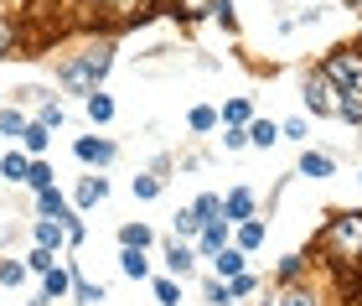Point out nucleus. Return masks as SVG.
<instances>
[{
  "label": "nucleus",
  "instance_id": "1",
  "mask_svg": "<svg viewBox=\"0 0 362 306\" xmlns=\"http://www.w3.org/2000/svg\"><path fill=\"white\" fill-rule=\"evenodd\" d=\"M109 68H114V37H88L78 52H68L57 62V89L88 99V94L109 78Z\"/></svg>",
  "mask_w": 362,
  "mask_h": 306
},
{
  "label": "nucleus",
  "instance_id": "2",
  "mask_svg": "<svg viewBox=\"0 0 362 306\" xmlns=\"http://www.w3.org/2000/svg\"><path fill=\"white\" fill-rule=\"evenodd\" d=\"M310 260L341 265V260H362V213L357 208H332L321 223V234L310 239Z\"/></svg>",
  "mask_w": 362,
  "mask_h": 306
},
{
  "label": "nucleus",
  "instance_id": "3",
  "mask_svg": "<svg viewBox=\"0 0 362 306\" xmlns=\"http://www.w3.org/2000/svg\"><path fill=\"white\" fill-rule=\"evenodd\" d=\"M321 73L332 78L341 94H362V42H337V47H326Z\"/></svg>",
  "mask_w": 362,
  "mask_h": 306
},
{
  "label": "nucleus",
  "instance_id": "4",
  "mask_svg": "<svg viewBox=\"0 0 362 306\" xmlns=\"http://www.w3.org/2000/svg\"><path fill=\"white\" fill-rule=\"evenodd\" d=\"M300 94H305V109H310V115H321V120H337V115H341V89L321 73V62L300 73Z\"/></svg>",
  "mask_w": 362,
  "mask_h": 306
},
{
  "label": "nucleus",
  "instance_id": "5",
  "mask_svg": "<svg viewBox=\"0 0 362 306\" xmlns=\"http://www.w3.org/2000/svg\"><path fill=\"white\" fill-rule=\"evenodd\" d=\"M212 6H218V0H156V11H160V16H171L176 26H197V21H207Z\"/></svg>",
  "mask_w": 362,
  "mask_h": 306
},
{
  "label": "nucleus",
  "instance_id": "6",
  "mask_svg": "<svg viewBox=\"0 0 362 306\" xmlns=\"http://www.w3.org/2000/svg\"><path fill=\"white\" fill-rule=\"evenodd\" d=\"M73 156L83 161V166H109V161L119 156V146H114L109 135H78L73 140Z\"/></svg>",
  "mask_w": 362,
  "mask_h": 306
},
{
  "label": "nucleus",
  "instance_id": "7",
  "mask_svg": "<svg viewBox=\"0 0 362 306\" xmlns=\"http://www.w3.org/2000/svg\"><path fill=\"white\" fill-rule=\"evenodd\" d=\"M197 244H187V239H171L166 244V276H176V280H192L197 276Z\"/></svg>",
  "mask_w": 362,
  "mask_h": 306
},
{
  "label": "nucleus",
  "instance_id": "8",
  "mask_svg": "<svg viewBox=\"0 0 362 306\" xmlns=\"http://www.w3.org/2000/svg\"><path fill=\"white\" fill-rule=\"evenodd\" d=\"M295 176H305V182H326V176H337V156L300 146V166H295Z\"/></svg>",
  "mask_w": 362,
  "mask_h": 306
},
{
  "label": "nucleus",
  "instance_id": "9",
  "mask_svg": "<svg viewBox=\"0 0 362 306\" xmlns=\"http://www.w3.org/2000/svg\"><path fill=\"white\" fill-rule=\"evenodd\" d=\"M223 244H233V223H228V218H207L202 234H197V254H202V260H212Z\"/></svg>",
  "mask_w": 362,
  "mask_h": 306
},
{
  "label": "nucleus",
  "instance_id": "10",
  "mask_svg": "<svg viewBox=\"0 0 362 306\" xmlns=\"http://www.w3.org/2000/svg\"><path fill=\"white\" fill-rule=\"evenodd\" d=\"M223 218H228V223L259 218V198H254V187H233V192H223Z\"/></svg>",
  "mask_w": 362,
  "mask_h": 306
},
{
  "label": "nucleus",
  "instance_id": "11",
  "mask_svg": "<svg viewBox=\"0 0 362 306\" xmlns=\"http://www.w3.org/2000/svg\"><path fill=\"white\" fill-rule=\"evenodd\" d=\"M109 198V176H78V187H73V208H78V213H88V208H98V203H104Z\"/></svg>",
  "mask_w": 362,
  "mask_h": 306
},
{
  "label": "nucleus",
  "instance_id": "12",
  "mask_svg": "<svg viewBox=\"0 0 362 306\" xmlns=\"http://www.w3.org/2000/svg\"><path fill=\"white\" fill-rule=\"evenodd\" d=\"M31 239H37V244H47V249H62V244H68V223L37 213V218H31Z\"/></svg>",
  "mask_w": 362,
  "mask_h": 306
},
{
  "label": "nucleus",
  "instance_id": "13",
  "mask_svg": "<svg viewBox=\"0 0 362 306\" xmlns=\"http://www.w3.org/2000/svg\"><path fill=\"white\" fill-rule=\"evenodd\" d=\"M310 265H316V260H310V249H305V254L295 249V254H285V260H279L274 280H279V285H300V280H310Z\"/></svg>",
  "mask_w": 362,
  "mask_h": 306
},
{
  "label": "nucleus",
  "instance_id": "14",
  "mask_svg": "<svg viewBox=\"0 0 362 306\" xmlns=\"http://www.w3.org/2000/svg\"><path fill=\"white\" fill-rule=\"evenodd\" d=\"M243 270H249V254H243L238 244H223L218 254H212V276L233 280V276H243Z\"/></svg>",
  "mask_w": 362,
  "mask_h": 306
},
{
  "label": "nucleus",
  "instance_id": "15",
  "mask_svg": "<svg viewBox=\"0 0 362 306\" xmlns=\"http://www.w3.org/2000/svg\"><path fill=\"white\" fill-rule=\"evenodd\" d=\"M42 296H47V301L73 296V260H68V265H52V270L42 276Z\"/></svg>",
  "mask_w": 362,
  "mask_h": 306
},
{
  "label": "nucleus",
  "instance_id": "16",
  "mask_svg": "<svg viewBox=\"0 0 362 306\" xmlns=\"http://www.w3.org/2000/svg\"><path fill=\"white\" fill-rule=\"evenodd\" d=\"M274 306H326V296H321L310 280H300V285H279Z\"/></svg>",
  "mask_w": 362,
  "mask_h": 306
},
{
  "label": "nucleus",
  "instance_id": "17",
  "mask_svg": "<svg viewBox=\"0 0 362 306\" xmlns=\"http://www.w3.org/2000/svg\"><path fill=\"white\" fill-rule=\"evenodd\" d=\"M119 270H124V280H151V249L119 244Z\"/></svg>",
  "mask_w": 362,
  "mask_h": 306
},
{
  "label": "nucleus",
  "instance_id": "18",
  "mask_svg": "<svg viewBox=\"0 0 362 306\" xmlns=\"http://www.w3.org/2000/svg\"><path fill=\"white\" fill-rule=\"evenodd\" d=\"M233 229H238V234H233V244H238L243 254H254L259 244H264V234H269V223H264V218H243V223H233Z\"/></svg>",
  "mask_w": 362,
  "mask_h": 306
},
{
  "label": "nucleus",
  "instance_id": "19",
  "mask_svg": "<svg viewBox=\"0 0 362 306\" xmlns=\"http://www.w3.org/2000/svg\"><path fill=\"white\" fill-rule=\"evenodd\" d=\"M47 146H52V125L26 120V130H21V151H26V156H47Z\"/></svg>",
  "mask_w": 362,
  "mask_h": 306
},
{
  "label": "nucleus",
  "instance_id": "20",
  "mask_svg": "<svg viewBox=\"0 0 362 306\" xmlns=\"http://www.w3.org/2000/svg\"><path fill=\"white\" fill-rule=\"evenodd\" d=\"M26 171H31V156H26V151H6V156H0V182H16V187H21Z\"/></svg>",
  "mask_w": 362,
  "mask_h": 306
},
{
  "label": "nucleus",
  "instance_id": "21",
  "mask_svg": "<svg viewBox=\"0 0 362 306\" xmlns=\"http://www.w3.org/2000/svg\"><path fill=\"white\" fill-rule=\"evenodd\" d=\"M129 192H135L140 203H156L160 192H166V176H160V171H140L135 182H129Z\"/></svg>",
  "mask_w": 362,
  "mask_h": 306
},
{
  "label": "nucleus",
  "instance_id": "22",
  "mask_svg": "<svg viewBox=\"0 0 362 306\" xmlns=\"http://www.w3.org/2000/svg\"><path fill=\"white\" fill-rule=\"evenodd\" d=\"M37 213H47V218H68V213H73V208H68V198L57 192V182L37 192Z\"/></svg>",
  "mask_w": 362,
  "mask_h": 306
},
{
  "label": "nucleus",
  "instance_id": "23",
  "mask_svg": "<svg viewBox=\"0 0 362 306\" xmlns=\"http://www.w3.org/2000/svg\"><path fill=\"white\" fill-rule=\"evenodd\" d=\"M171 234H176V239H187V244H197V234H202V218H197V208H176Z\"/></svg>",
  "mask_w": 362,
  "mask_h": 306
},
{
  "label": "nucleus",
  "instance_id": "24",
  "mask_svg": "<svg viewBox=\"0 0 362 306\" xmlns=\"http://www.w3.org/2000/svg\"><path fill=\"white\" fill-rule=\"evenodd\" d=\"M249 146H259V151H269V146H279V125L274 120H249Z\"/></svg>",
  "mask_w": 362,
  "mask_h": 306
},
{
  "label": "nucleus",
  "instance_id": "25",
  "mask_svg": "<svg viewBox=\"0 0 362 306\" xmlns=\"http://www.w3.org/2000/svg\"><path fill=\"white\" fill-rule=\"evenodd\" d=\"M52 182H57L52 161H47V156H31V171H26V182H21V187H31V192H42V187H52Z\"/></svg>",
  "mask_w": 362,
  "mask_h": 306
},
{
  "label": "nucleus",
  "instance_id": "26",
  "mask_svg": "<svg viewBox=\"0 0 362 306\" xmlns=\"http://www.w3.org/2000/svg\"><path fill=\"white\" fill-rule=\"evenodd\" d=\"M73 301H78V306H93V301H104V285H93V280H88L78 265H73Z\"/></svg>",
  "mask_w": 362,
  "mask_h": 306
},
{
  "label": "nucleus",
  "instance_id": "27",
  "mask_svg": "<svg viewBox=\"0 0 362 306\" xmlns=\"http://www.w3.org/2000/svg\"><path fill=\"white\" fill-rule=\"evenodd\" d=\"M83 109H88V120H93V125H109V120H114V99H109L104 89H93L88 99H83Z\"/></svg>",
  "mask_w": 362,
  "mask_h": 306
},
{
  "label": "nucleus",
  "instance_id": "28",
  "mask_svg": "<svg viewBox=\"0 0 362 306\" xmlns=\"http://www.w3.org/2000/svg\"><path fill=\"white\" fill-rule=\"evenodd\" d=\"M119 244H129V249H151V244H156V229H151V223H124V229H119Z\"/></svg>",
  "mask_w": 362,
  "mask_h": 306
},
{
  "label": "nucleus",
  "instance_id": "29",
  "mask_svg": "<svg viewBox=\"0 0 362 306\" xmlns=\"http://www.w3.org/2000/svg\"><path fill=\"white\" fill-rule=\"evenodd\" d=\"M187 125H192L197 135H207V130H218V125H223V115H218V109H212V104H192Z\"/></svg>",
  "mask_w": 362,
  "mask_h": 306
},
{
  "label": "nucleus",
  "instance_id": "30",
  "mask_svg": "<svg viewBox=\"0 0 362 306\" xmlns=\"http://www.w3.org/2000/svg\"><path fill=\"white\" fill-rule=\"evenodd\" d=\"M259 291H264V280H259L254 270H243V276L228 280V296H233V301H249V296H259Z\"/></svg>",
  "mask_w": 362,
  "mask_h": 306
},
{
  "label": "nucleus",
  "instance_id": "31",
  "mask_svg": "<svg viewBox=\"0 0 362 306\" xmlns=\"http://www.w3.org/2000/svg\"><path fill=\"white\" fill-rule=\"evenodd\" d=\"M37 120H42V125H52V130H62V125H68V109H62L57 94H47V99L37 104Z\"/></svg>",
  "mask_w": 362,
  "mask_h": 306
},
{
  "label": "nucleus",
  "instance_id": "32",
  "mask_svg": "<svg viewBox=\"0 0 362 306\" xmlns=\"http://www.w3.org/2000/svg\"><path fill=\"white\" fill-rule=\"evenodd\" d=\"M21 130H26V115H21V104L0 109V140H21Z\"/></svg>",
  "mask_w": 362,
  "mask_h": 306
},
{
  "label": "nucleus",
  "instance_id": "33",
  "mask_svg": "<svg viewBox=\"0 0 362 306\" xmlns=\"http://www.w3.org/2000/svg\"><path fill=\"white\" fill-rule=\"evenodd\" d=\"M52 265H57V249H47V244H31V254H26V270H31V276H47Z\"/></svg>",
  "mask_w": 362,
  "mask_h": 306
},
{
  "label": "nucleus",
  "instance_id": "34",
  "mask_svg": "<svg viewBox=\"0 0 362 306\" xmlns=\"http://www.w3.org/2000/svg\"><path fill=\"white\" fill-rule=\"evenodd\" d=\"M249 120H254V104L243 99V94H238V99H228V104H223V125H249Z\"/></svg>",
  "mask_w": 362,
  "mask_h": 306
},
{
  "label": "nucleus",
  "instance_id": "35",
  "mask_svg": "<svg viewBox=\"0 0 362 306\" xmlns=\"http://www.w3.org/2000/svg\"><path fill=\"white\" fill-rule=\"evenodd\" d=\"M181 285H187V280L160 276V280H156V301H160V306H181Z\"/></svg>",
  "mask_w": 362,
  "mask_h": 306
},
{
  "label": "nucleus",
  "instance_id": "36",
  "mask_svg": "<svg viewBox=\"0 0 362 306\" xmlns=\"http://www.w3.org/2000/svg\"><path fill=\"white\" fill-rule=\"evenodd\" d=\"M202 301L228 306V301H233V296H228V280H223V276H207V280H202Z\"/></svg>",
  "mask_w": 362,
  "mask_h": 306
},
{
  "label": "nucleus",
  "instance_id": "37",
  "mask_svg": "<svg viewBox=\"0 0 362 306\" xmlns=\"http://www.w3.org/2000/svg\"><path fill=\"white\" fill-rule=\"evenodd\" d=\"M192 208H197V218H202V223H207V218H223V192H202Z\"/></svg>",
  "mask_w": 362,
  "mask_h": 306
},
{
  "label": "nucleus",
  "instance_id": "38",
  "mask_svg": "<svg viewBox=\"0 0 362 306\" xmlns=\"http://www.w3.org/2000/svg\"><path fill=\"white\" fill-rule=\"evenodd\" d=\"M305 135H310V125L300 115H290L285 125H279V140H295V146H305Z\"/></svg>",
  "mask_w": 362,
  "mask_h": 306
},
{
  "label": "nucleus",
  "instance_id": "39",
  "mask_svg": "<svg viewBox=\"0 0 362 306\" xmlns=\"http://www.w3.org/2000/svg\"><path fill=\"white\" fill-rule=\"evenodd\" d=\"M26 276H31V270L21 260H0V285H26Z\"/></svg>",
  "mask_w": 362,
  "mask_h": 306
},
{
  "label": "nucleus",
  "instance_id": "40",
  "mask_svg": "<svg viewBox=\"0 0 362 306\" xmlns=\"http://www.w3.org/2000/svg\"><path fill=\"white\" fill-rule=\"evenodd\" d=\"M341 125H362V94H341Z\"/></svg>",
  "mask_w": 362,
  "mask_h": 306
},
{
  "label": "nucleus",
  "instance_id": "41",
  "mask_svg": "<svg viewBox=\"0 0 362 306\" xmlns=\"http://www.w3.org/2000/svg\"><path fill=\"white\" fill-rule=\"evenodd\" d=\"M249 146V125H223V151H243Z\"/></svg>",
  "mask_w": 362,
  "mask_h": 306
},
{
  "label": "nucleus",
  "instance_id": "42",
  "mask_svg": "<svg viewBox=\"0 0 362 306\" xmlns=\"http://www.w3.org/2000/svg\"><path fill=\"white\" fill-rule=\"evenodd\" d=\"M212 21H218L223 31H238V11H233V0H218V6H212Z\"/></svg>",
  "mask_w": 362,
  "mask_h": 306
},
{
  "label": "nucleus",
  "instance_id": "43",
  "mask_svg": "<svg viewBox=\"0 0 362 306\" xmlns=\"http://www.w3.org/2000/svg\"><path fill=\"white\" fill-rule=\"evenodd\" d=\"M0 57H16V16H0Z\"/></svg>",
  "mask_w": 362,
  "mask_h": 306
},
{
  "label": "nucleus",
  "instance_id": "44",
  "mask_svg": "<svg viewBox=\"0 0 362 306\" xmlns=\"http://www.w3.org/2000/svg\"><path fill=\"white\" fill-rule=\"evenodd\" d=\"M11 99H16V104H26V109H37V104L47 99V89H42V84H21V89L11 94Z\"/></svg>",
  "mask_w": 362,
  "mask_h": 306
},
{
  "label": "nucleus",
  "instance_id": "45",
  "mask_svg": "<svg viewBox=\"0 0 362 306\" xmlns=\"http://www.w3.org/2000/svg\"><path fill=\"white\" fill-rule=\"evenodd\" d=\"M62 223H68V244H83V239H88V223L78 218V213H68Z\"/></svg>",
  "mask_w": 362,
  "mask_h": 306
},
{
  "label": "nucleus",
  "instance_id": "46",
  "mask_svg": "<svg viewBox=\"0 0 362 306\" xmlns=\"http://www.w3.org/2000/svg\"><path fill=\"white\" fill-rule=\"evenodd\" d=\"M11 234H16V213H0V244H6Z\"/></svg>",
  "mask_w": 362,
  "mask_h": 306
},
{
  "label": "nucleus",
  "instance_id": "47",
  "mask_svg": "<svg viewBox=\"0 0 362 306\" xmlns=\"http://www.w3.org/2000/svg\"><path fill=\"white\" fill-rule=\"evenodd\" d=\"M16 6H21V0H0V16H11Z\"/></svg>",
  "mask_w": 362,
  "mask_h": 306
},
{
  "label": "nucleus",
  "instance_id": "48",
  "mask_svg": "<svg viewBox=\"0 0 362 306\" xmlns=\"http://www.w3.org/2000/svg\"><path fill=\"white\" fill-rule=\"evenodd\" d=\"M341 6H347V11H357V16H362V0H341Z\"/></svg>",
  "mask_w": 362,
  "mask_h": 306
},
{
  "label": "nucleus",
  "instance_id": "49",
  "mask_svg": "<svg viewBox=\"0 0 362 306\" xmlns=\"http://www.w3.org/2000/svg\"><path fill=\"white\" fill-rule=\"evenodd\" d=\"M228 306H243V301H228Z\"/></svg>",
  "mask_w": 362,
  "mask_h": 306
},
{
  "label": "nucleus",
  "instance_id": "50",
  "mask_svg": "<svg viewBox=\"0 0 362 306\" xmlns=\"http://www.w3.org/2000/svg\"><path fill=\"white\" fill-rule=\"evenodd\" d=\"M357 182H362V171H357Z\"/></svg>",
  "mask_w": 362,
  "mask_h": 306
},
{
  "label": "nucleus",
  "instance_id": "51",
  "mask_svg": "<svg viewBox=\"0 0 362 306\" xmlns=\"http://www.w3.org/2000/svg\"><path fill=\"white\" fill-rule=\"evenodd\" d=\"M207 306H212V301H207Z\"/></svg>",
  "mask_w": 362,
  "mask_h": 306
}]
</instances>
